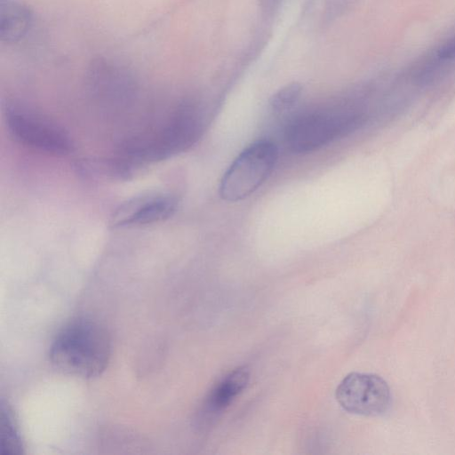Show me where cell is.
Masks as SVG:
<instances>
[{
  "label": "cell",
  "mask_w": 455,
  "mask_h": 455,
  "mask_svg": "<svg viewBox=\"0 0 455 455\" xmlns=\"http://www.w3.org/2000/svg\"><path fill=\"white\" fill-rule=\"evenodd\" d=\"M438 57L445 60H455V37L440 49Z\"/></svg>",
  "instance_id": "cell-12"
},
{
  "label": "cell",
  "mask_w": 455,
  "mask_h": 455,
  "mask_svg": "<svg viewBox=\"0 0 455 455\" xmlns=\"http://www.w3.org/2000/svg\"><path fill=\"white\" fill-rule=\"evenodd\" d=\"M336 399L347 411L363 416H379L391 405L390 388L381 377L352 372L336 389Z\"/></svg>",
  "instance_id": "cell-5"
},
{
  "label": "cell",
  "mask_w": 455,
  "mask_h": 455,
  "mask_svg": "<svg viewBox=\"0 0 455 455\" xmlns=\"http://www.w3.org/2000/svg\"><path fill=\"white\" fill-rule=\"evenodd\" d=\"M278 150L267 140L244 148L223 174L220 196L227 202L241 201L255 192L271 175L277 162Z\"/></svg>",
  "instance_id": "cell-3"
},
{
  "label": "cell",
  "mask_w": 455,
  "mask_h": 455,
  "mask_svg": "<svg viewBox=\"0 0 455 455\" xmlns=\"http://www.w3.org/2000/svg\"><path fill=\"white\" fill-rule=\"evenodd\" d=\"M302 87L299 83H291L279 89L270 98L271 109L275 113H281L291 108L299 100Z\"/></svg>",
  "instance_id": "cell-11"
},
{
  "label": "cell",
  "mask_w": 455,
  "mask_h": 455,
  "mask_svg": "<svg viewBox=\"0 0 455 455\" xmlns=\"http://www.w3.org/2000/svg\"><path fill=\"white\" fill-rule=\"evenodd\" d=\"M32 20L30 10L17 0H0V38L16 43L27 34Z\"/></svg>",
  "instance_id": "cell-7"
},
{
  "label": "cell",
  "mask_w": 455,
  "mask_h": 455,
  "mask_svg": "<svg viewBox=\"0 0 455 455\" xmlns=\"http://www.w3.org/2000/svg\"><path fill=\"white\" fill-rule=\"evenodd\" d=\"M110 354L111 343L106 329L92 319L77 317L56 335L49 359L56 370L66 375L92 379L104 371Z\"/></svg>",
  "instance_id": "cell-1"
},
{
  "label": "cell",
  "mask_w": 455,
  "mask_h": 455,
  "mask_svg": "<svg viewBox=\"0 0 455 455\" xmlns=\"http://www.w3.org/2000/svg\"><path fill=\"white\" fill-rule=\"evenodd\" d=\"M178 199L172 195L148 193L122 203L110 219L112 228L152 224L172 216Z\"/></svg>",
  "instance_id": "cell-6"
},
{
  "label": "cell",
  "mask_w": 455,
  "mask_h": 455,
  "mask_svg": "<svg viewBox=\"0 0 455 455\" xmlns=\"http://www.w3.org/2000/svg\"><path fill=\"white\" fill-rule=\"evenodd\" d=\"M249 377L245 367L236 368L225 376L210 393L205 403L206 412L213 416L225 410L245 388Z\"/></svg>",
  "instance_id": "cell-8"
},
{
  "label": "cell",
  "mask_w": 455,
  "mask_h": 455,
  "mask_svg": "<svg viewBox=\"0 0 455 455\" xmlns=\"http://www.w3.org/2000/svg\"><path fill=\"white\" fill-rule=\"evenodd\" d=\"M367 120L363 111L347 106L314 110L287 125L284 140L293 153L306 154L358 130Z\"/></svg>",
  "instance_id": "cell-2"
},
{
  "label": "cell",
  "mask_w": 455,
  "mask_h": 455,
  "mask_svg": "<svg viewBox=\"0 0 455 455\" xmlns=\"http://www.w3.org/2000/svg\"><path fill=\"white\" fill-rule=\"evenodd\" d=\"M5 121L11 135L23 145L55 156H66L74 150L68 132L38 112L17 104L8 105Z\"/></svg>",
  "instance_id": "cell-4"
},
{
  "label": "cell",
  "mask_w": 455,
  "mask_h": 455,
  "mask_svg": "<svg viewBox=\"0 0 455 455\" xmlns=\"http://www.w3.org/2000/svg\"><path fill=\"white\" fill-rule=\"evenodd\" d=\"M23 445L11 408L1 403L0 406V455H19Z\"/></svg>",
  "instance_id": "cell-10"
},
{
  "label": "cell",
  "mask_w": 455,
  "mask_h": 455,
  "mask_svg": "<svg viewBox=\"0 0 455 455\" xmlns=\"http://www.w3.org/2000/svg\"><path fill=\"white\" fill-rule=\"evenodd\" d=\"M138 166L129 159L118 156L109 159H83L76 169L87 178L125 180H129Z\"/></svg>",
  "instance_id": "cell-9"
}]
</instances>
